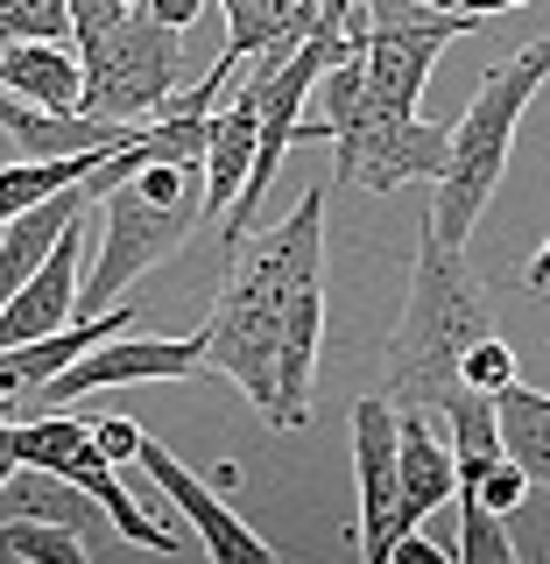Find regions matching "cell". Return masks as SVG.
Returning <instances> with one entry per match:
<instances>
[{
    "label": "cell",
    "instance_id": "cell-1",
    "mask_svg": "<svg viewBox=\"0 0 550 564\" xmlns=\"http://www.w3.org/2000/svg\"><path fill=\"white\" fill-rule=\"evenodd\" d=\"M325 275V191H304L290 219H276L269 234H247L234 254L219 304L205 317V352L212 375H226L255 402L261 416H276V325L296 282Z\"/></svg>",
    "mask_w": 550,
    "mask_h": 564
},
{
    "label": "cell",
    "instance_id": "cell-2",
    "mask_svg": "<svg viewBox=\"0 0 550 564\" xmlns=\"http://www.w3.org/2000/svg\"><path fill=\"white\" fill-rule=\"evenodd\" d=\"M494 332V311L481 296V282L466 269V247H452L423 219L417 261H410V296H402V325L388 339L381 360V395L396 410H438L459 388V360L473 339Z\"/></svg>",
    "mask_w": 550,
    "mask_h": 564
},
{
    "label": "cell",
    "instance_id": "cell-3",
    "mask_svg": "<svg viewBox=\"0 0 550 564\" xmlns=\"http://www.w3.org/2000/svg\"><path fill=\"white\" fill-rule=\"evenodd\" d=\"M543 85H550V35L522 43L516 57H502V64L481 78L473 106L459 113L452 155H445V170H438V184H431V226H438L452 247H466V234L481 226L494 184H502L508 155H516V128H522L529 99H537Z\"/></svg>",
    "mask_w": 550,
    "mask_h": 564
},
{
    "label": "cell",
    "instance_id": "cell-4",
    "mask_svg": "<svg viewBox=\"0 0 550 564\" xmlns=\"http://www.w3.org/2000/svg\"><path fill=\"white\" fill-rule=\"evenodd\" d=\"M184 85V29L155 22L134 0V14L106 35L99 50H85V113L99 120H155Z\"/></svg>",
    "mask_w": 550,
    "mask_h": 564
},
{
    "label": "cell",
    "instance_id": "cell-5",
    "mask_svg": "<svg viewBox=\"0 0 550 564\" xmlns=\"http://www.w3.org/2000/svg\"><path fill=\"white\" fill-rule=\"evenodd\" d=\"M191 212L184 198L163 205V198H141L134 184H114L99 198V247L93 261H85V282H78V317H99L106 304H120V290L128 282H141L155 269V261H170L176 247L191 240Z\"/></svg>",
    "mask_w": 550,
    "mask_h": 564
},
{
    "label": "cell",
    "instance_id": "cell-6",
    "mask_svg": "<svg viewBox=\"0 0 550 564\" xmlns=\"http://www.w3.org/2000/svg\"><path fill=\"white\" fill-rule=\"evenodd\" d=\"M445 155H452V128L417 120V113H388V120L360 113L332 134V176H339V184H360V191H402V184H417V176L438 184Z\"/></svg>",
    "mask_w": 550,
    "mask_h": 564
},
{
    "label": "cell",
    "instance_id": "cell-7",
    "mask_svg": "<svg viewBox=\"0 0 550 564\" xmlns=\"http://www.w3.org/2000/svg\"><path fill=\"white\" fill-rule=\"evenodd\" d=\"M212 375V352H205V332H191V339H128V332H114V339L85 346L78 360L64 367V375H50L35 388V410H71L78 395H99V388H134V381H205Z\"/></svg>",
    "mask_w": 550,
    "mask_h": 564
},
{
    "label": "cell",
    "instance_id": "cell-8",
    "mask_svg": "<svg viewBox=\"0 0 550 564\" xmlns=\"http://www.w3.org/2000/svg\"><path fill=\"white\" fill-rule=\"evenodd\" d=\"M134 466L149 473L155 494H163L176 516L191 522V536L205 543V557H219V564H276L269 543H261L255 529H247V522L234 516V508H226V487H219V480H205V473H191V466H184V458H176L170 445H155V437H149Z\"/></svg>",
    "mask_w": 550,
    "mask_h": 564
},
{
    "label": "cell",
    "instance_id": "cell-9",
    "mask_svg": "<svg viewBox=\"0 0 550 564\" xmlns=\"http://www.w3.org/2000/svg\"><path fill=\"white\" fill-rule=\"evenodd\" d=\"M353 480H360V557L388 564V543L402 536V466H396V402L360 395L353 402Z\"/></svg>",
    "mask_w": 550,
    "mask_h": 564
},
{
    "label": "cell",
    "instance_id": "cell-10",
    "mask_svg": "<svg viewBox=\"0 0 550 564\" xmlns=\"http://www.w3.org/2000/svg\"><path fill=\"white\" fill-rule=\"evenodd\" d=\"M317 346H325V275L296 282L276 325V431L311 423V381H317Z\"/></svg>",
    "mask_w": 550,
    "mask_h": 564
},
{
    "label": "cell",
    "instance_id": "cell-11",
    "mask_svg": "<svg viewBox=\"0 0 550 564\" xmlns=\"http://www.w3.org/2000/svg\"><path fill=\"white\" fill-rule=\"evenodd\" d=\"M396 466H402V508H396L402 529H417L423 516L459 501V458H452V437L431 431V410H396Z\"/></svg>",
    "mask_w": 550,
    "mask_h": 564
},
{
    "label": "cell",
    "instance_id": "cell-12",
    "mask_svg": "<svg viewBox=\"0 0 550 564\" xmlns=\"http://www.w3.org/2000/svg\"><path fill=\"white\" fill-rule=\"evenodd\" d=\"M99 198H93V184H64L57 198H43V205H29V212H14L8 226H0V304H8L22 282L50 261V247H57L71 226L85 219Z\"/></svg>",
    "mask_w": 550,
    "mask_h": 564
},
{
    "label": "cell",
    "instance_id": "cell-13",
    "mask_svg": "<svg viewBox=\"0 0 550 564\" xmlns=\"http://www.w3.org/2000/svg\"><path fill=\"white\" fill-rule=\"evenodd\" d=\"M255 149H261V99H255V85H240V99L226 113H212V134H205V163H198L205 170V198H198L205 219H226V205L247 191Z\"/></svg>",
    "mask_w": 550,
    "mask_h": 564
},
{
    "label": "cell",
    "instance_id": "cell-14",
    "mask_svg": "<svg viewBox=\"0 0 550 564\" xmlns=\"http://www.w3.org/2000/svg\"><path fill=\"white\" fill-rule=\"evenodd\" d=\"M0 93H14L29 106H78L85 57L71 43H0Z\"/></svg>",
    "mask_w": 550,
    "mask_h": 564
},
{
    "label": "cell",
    "instance_id": "cell-15",
    "mask_svg": "<svg viewBox=\"0 0 550 564\" xmlns=\"http://www.w3.org/2000/svg\"><path fill=\"white\" fill-rule=\"evenodd\" d=\"M494 410H502V452H516L529 480L550 487V395L508 381L502 395H494Z\"/></svg>",
    "mask_w": 550,
    "mask_h": 564
},
{
    "label": "cell",
    "instance_id": "cell-16",
    "mask_svg": "<svg viewBox=\"0 0 550 564\" xmlns=\"http://www.w3.org/2000/svg\"><path fill=\"white\" fill-rule=\"evenodd\" d=\"M99 155H22V163H8L0 170V226L14 219V212H29V205H43V198H57L64 184H85L93 176Z\"/></svg>",
    "mask_w": 550,
    "mask_h": 564
},
{
    "label": "cell",
    "instance_id": "cell-17",
    "mask_svg": "<svg viewBox=\"0 0 550 564\" xmlns=\"http://www.w3.org/2000/svg\"><path fill=\"white\" fill-rule=\"evenodd\" d=\"M431 416H445V431H452V458H459V466H481V458L502 452V410H494L487 388H466V381H459Z\"/></svg>",
    "mask_w": 550,
    "mask_h": 564
},
{
    "label": "cell",
    "instance_id": "cell-18",
    "mask_svg": "<svg viewBox=\"0 0 550 564\" xmlns=\"http://www.w3.org/2000/svg\"><path fill=\"white\" fill-rule=\"evenodd\" d=\"M0 557H22V564H85L78 529L64 522H43V516H0Z\"/></svg>",
    "mask_w": 550,
    "mask_h": 564
},
{
    "label": "cell",
    "instance_id": "cell-19",
    "mask_svg": "<svg viewBox=\"0 0 550 564\" xmlns=\"http://www.w3.org/2000/svg\"><path fill=\"white\" fill-rule=\"evenodd\" d=\"M0 43H71V0H0Z\"/></svg>",
    "mask_w": 550,
    "mask_h": 564
},
{
    "label": "cell",
    "instance_id": "cell-20",
    "mask_svg": "<svg viewBox=\"0 0 550 564\" xmlns=\"http://www.w3.org/2000/svg\"><path fill=\"white\" fill-rule=\"evenodd\" d=\"M459 564H516V543H508V522L481 501H459Z\"/></svg>",
    "mask_w": 550,
    "mask_h": 564
},
{
    "label": "cell",
    "instance_id": "cell-21",
    "mask_svg": "<svg viewBox=\"0 0 550 564\" xmlns=\"http://www.w3.org/2000/svg\"><path fill=\"white\" fill-rule=\"evenodd\" d=\"M502 522L508 543H516V564H550V487H529Z\"/></svg>",
    "mask_w": 550,
    "mask_h": 564
},
{
    "label": "cell",
    "instance_id": "cell-22",
    "mask_svg": "<svg viewBox=\"0 0 550 564\" xmlns=\"http://www.w3.org/2000/svg\"><path fill=\"white\" fill-rule=\"evenodd\" d=\"M459 381H466V388H487V395H502L508 381H522V375H516V346H508L502 332L473 339V346H466V360H459Z\"/></svg>",
    "mask_w": 550,
    "mask_h": 564
},
{
    "label": "cell",
    "instance_id": "cell-23",
    "mask_svg": "<svg viewBox=\"0 0 550 564\" xmlns=\"http://www.w3.org/2000/svg\"><path fill=\"white\" fill-rule=\"evenodd\" d=\"M128 14H134V0H71V43H78V57L99 50Z\"/></svg>",
    "mask_w": 550,
    "mask_h": 564
},
{
    "label": "cell",
    "instance_id": "cell-24",
    "mask_svg": "<svg viewBox=\"0 0 550 564\" xmlns=\"http://www.w3.org/2000/svg\"><path fill=\"white\" fill-rule=\"evenodd\" d=\"M93 445H99V458H114V466H134L141 445H149V431H141L134 416H93Z\"/></svg>",
    "mask_w": 550,
    "mask_h": 564
},
{
    "label": "cell",
    "instance_id": "cell-25",
    "mask_svg": "<svg viewBox=\"0 0 550 564\" xmlns=\"http://www.w3.org/2000/svg\"><path fill=\"white\" fill-rule=\"evenodd\" d=\"M141 8H149L155 22H170V29H191L205 14V0H141Z\"/></svg>",
    "mask_w": 550,
    "mask_h": 564
},
{
    "label": "cell",
    "instance_id": "cell-26",
    "mask_svg": "<svg viewBox=\"0 0 550 564\" xmlns=\"http://www.w3.org/2000/svg\"><path fill=\"white\" fill-rule=\"evenodd\" d=\"M522 290H529V296H550V240L537 247V261L522 269Z\"/></svg>",
    "mask_w": 550,
    "mask_h": 564
},
{
    "label": "cell",
    "instance_id": "cell-27",
    "mask_svg": "<svg viewBox=\"0 0 550 564\" xmlns=\"http://www.w3.org/2000/svg\"><path fill=\"white\" fill-rule=\"evenodd\" d=\"M466 8H473V14H481V22H487V14H508V8H529V0H466Z\"/></svg>",
    "mask_w": 550,
    "mask_h": 564
},
{
    "label": "cell",
    "instance_id": "cell-28",
    "mask_svg": "<svg viewBox=\"0 0 550 564\" xmlns=\"http://www.w3.org/2000/svg\"><path fill=\"white\" fill-rule=\"evenodd\" d=\"M8 473H14V458H8V452H0V487H8Z\"/></svg>",
    "mask_w": 550,
    "mask_h": 564
},
{
    "label": "cell",
    "instance_id": "cell-29",
    "mask_svg": "<svg viewBox=\"0 0 550 564\" xmlns=\"http://www.w3.org/2000/svg\"><path fill=\"white\" fill-rule=\"evenodd\" d=\"M438 8H466V0H438ZM466 14H473V8H466Z\"/></svg>",
    "mask_w": 550,
    "mask_h": 564
},
{
    "label": "cell",
    "instance_id": "cell-30",
    "mask_svg": "<svg viewBox=\"0 0 550 564\" xmlns=\"http://www.w3.org/2000/svg\"><path fill=\"white\" fill-rule=\"evenodd\" d=\"M346 8H360V0H346Z\"/></svg>",
    "mask_w": 550,
    "mask_h": 564
}]
</instances>
